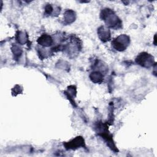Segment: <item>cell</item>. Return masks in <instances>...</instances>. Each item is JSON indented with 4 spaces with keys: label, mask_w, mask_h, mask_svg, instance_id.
<instances>
[{
    "label": "cell",
    "mask_w": 157,
    "mask_h": 157,
    "mask_svg": "<svg viewBox=\"0 0 157 157\" xmlns=\"http://www.w3.org/2000/svg\"><path fill=\"white\" fill-rule=\"evenodd\" d=\"M102 13L101 16H102V19L105 21L107 25L113 28V26H116L115 24H118V17L113 14V12H112L110 9H104L102 10Z\"/></svg>",
    "instance_id": "1"
},
{
    "label": "cell",
    "mask_w": 157,
    "mask_h": 157,
    "mask_svg": "<svg viewBox=\"0 0 157 157\" xmlns=\"http://www.w3.org/2000/svg\"><path fill=\"white\" fill-rule=\"evenodd\" d=\"M137 63H139V64H140L141 66L144 67H150L153 62V57L150 55L148 53H143L140 54L137 59Z\"/></svg>",
    "instance_id": "3"
},
{
    "label": "cell",
    "mask_w": 157,
    "mask_h": 157,
    "mask_svg": "<svg viewBox=\"0 0 157 157\" xmlns=\"http://www.w3.org/2000/svg\"><path fill=\"white\" fill-rule=\"evenodd\" d=\"M98 33H99V34H102L103 37L101 38V40H102L104 41L105 40V39H106V40H109V39L110 37V33L107 29H105L104 27H101V28L99 29Z\"/></svg>",
    "instance_id": "6"
},
{
    "label": "cell",
    "mask_w": 157,
    "mask_h": 157,
    "mask_svg": "<svg viewBox=\"0 0 157 157\" xmlns=\"http://www.w3.org/2000/svg\"><path fill=\"white\" fill-rule=\"evenodd\" d=\"M83 142H84V140L81 137H77L75 139H73L72 141L69 142V145L66 146V148H72L74 149L75 147H79L82 145Z\"/></svg>",
    "instance_id": "5"
},
{
    "label": "cell",
    "mask_w": 157,
    "mask_h": 157,
    "mask_svg": "<svg viewBox=\"0 0 157 157\" xmlns=\"http://www.w3.org/2000/svg\"><path fill=\"white\" fill-rule=\"evenodd\" d=\"M129 44V39L127 36L121 35L112 42V45L117 50H124Z\"/></svg>",
    "instance_id": "2"
},
{
    "label": "cell",
    "mask_w": 157,
    "mask_h": 157,
    "mask_svg": "<svg viewBox=\"0 0 157 157\" xmlns=\"http://www.w3.org/2000/svg\"><path fill=\"white\" fill-rule=\"evenodd\" d=\"M53 42V40L49 35L44 34L38 39V43L44 47H48L51 45Z\"/></svg>",
    "instance_id": "4"
}]
</instances>
